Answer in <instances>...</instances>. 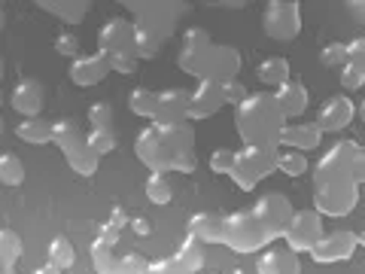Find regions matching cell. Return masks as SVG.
<instances>
[{
    "instance_id": "1",
    "label": "cell",
    "mask_w": 365,
    "mask_h": 274,
    "mask_svg": "<svg viewBox=\"0 0 365 274\" xmlns=\"http://www.w3.org/2000/svg\"><path fill=\"white\" fill-rule=\"evenodd\" d=\"M134 156L153 171V174H195V131L182 122H150L134 137Z\"/></svg>"
},
{
    "instance_id": "2",
    "label": "cell",
    "mask_w": 365,
    "mask_h": 274,
    "mask_svg": "<svg viewBox=\"0 0 365 274\" xmlns=\"http://www.w3.org/2000/svg\"><path fill=\"white\" fill-rule=\"evenodd\" d=\"M235 128L244 146H271L280 150V134L287 128V119L277 107V101L268 91L247 95L235 110Z\"/></svg>"
},
{
    "instance_id": "3",
    "label": "cell",
    "mask_w": 365,
    "mask_h": 274,
    "mask_svg": "<svg viewBox=\"0 0 365 274\" xmlns=\"http://www.w3.org/2000/svg\"><path fill=\"white\" fill-rule=\"evenodd\" d=\"M128 13H134L137 19L134 25V40H137V61L140 59H155L162 52L165 40L177 31V19L186 13V4H155V0H146V4H125Z\"/></svg>"
},
{
    "instance_id": "4",
    "label": "cell",
    "mask_w": 365,
    "mask_h": 274,
    "mask_svg": "<svg viewBox=\"0 0 365 274\" xmlns=\"http://www.w3.org/2000/svg\"><path fill=\"white\" fill-rule=\"evenodd\" d=\"M98 52L107 55L110 71L128 76L137 71V40L128 19H107L98 31Z\"/></svg>"
},
{
    "instance_id": "5",
    "label": "cell",
    "mask_w": 365,
    "mask_h": 274,
    "mask_svg": "<svg viewBox=\"0 0 365 274\" xmlns=\"http://www.w3.org/2000/svg\"><path fill=\"white\" fill-rule=\"evenodd\" d=\"M61 150L64 162L71 165L73 174L79 177H95L98 174V165H101V156L91 153V146L86 141L83 128L73 122V119H55L52 122V141Z\"/></svg>"
},
{
    "instance_id": "6",
    "label": "cell",
    "mask_w": 365,
    "mask_h": 274,
    "mask_svg": "<svg viewBox=\"0 0 365 274\" xmlns=\"http://www.w3.org/2000/svg\"><path fill=\"white\" fill-rule=\"evenodd\" d=\"M222 244L228 250H235V253H256V250L271 244V238L253 216V210L244 208V210L222 213Z\"/></svg>"
},
{
    "instance_id": "7",
    "label": "cell",
    "mask_w": 365,
    "mask_h": 274,
    "mask_svg": "<svg viewBox=\"0 0 365 274\" xmlns=\"http://www.w3.org/2000/svg\"><path fill=\"white\" fill-rule=\"evenodd\" d=\"M277 158L280 150H271V146H244V150H235V168L228 177L244 192H253L259 180L277 171Z\"/></svg>"
},
{
    "instance_id": "8",
    "label": "cell",
    "mask_w": 365,
    "mask_h": 274,
    "mask_svg": "<svg viewBox=\"0 0 365 274\" xmlns=\"http://www.w3.org/2000/svg\"><path fill=\"white\" fill-rule=\"evenodd\" d=\"M262 31L277 43H292L302 34V4L299 0H271L262 13Z\"/></svg>"
},
{
    "instance_id": "9",
    "label": "cell",
    "mask_w": 365,
    "mask_h": 274,
    "mask_svg": "<svg viewBox=\"0 0 365 274\" xmlns=\"http://www.w3.org/2000/svg\"><path fill=\"white\" fill-rule=\"evenodd\" d=\"M359 204V186L356 180H341V183H323L314 186V210L319 216H350L353 208Z\"/></svg>"
},
{
    "instance_id": "10",
    "label": "cell",
    "mask_w": 365,
    "mask_h": 274,
    "mask_svg": "<svg viewBox=\"0 0 365 274\" xmlns=\"http://www.w3.org/2000/svg\"><path fill=\"white\" fill-rule=\"evenodd\" d=\"M356 141H338L332 143V150H326L323 158L314 168V186L323 183H341L353 180V156H356Z\"/></svg>"
},
{
    "instance_id": "11",
    "label": "cell",
    "mask_w": 365,
    "mask_h": 274,
    "mask_svg": "<svg viewBox=\"0 0 365 274\" xmlns=\"http://www.w3.org/2000/svg\"><path fill=\"white\" fill-rule=\"evenodd\" d=\"M210 52H213V40L204 28H189L182 34V46L177 52V67L189 76H198L204 79V71H207V61H210Z\"/></svg>"
},
{
    "instance_id": "12",
    "label": "cell",
    "mask_w": 365,
    "mask_h": 274,
    "mask_svg": "<svg viewBox=\"0 0 365 274\" xmlns=\"http://www.w3.org/2000/svg\"><path fill=\"white\" fill-rule=\"evenodd\" d=\"M323 238V216H319L314 208L311 210H295L292 220L283 232V241H287L289 253H311L317 247V241Z\"/></svg>"
},
{
    "instance_id": "13",
    "label": "cell",
    "mask_w": 365,
    "mask_h": 274,
    "mask_svg": "<svg viewBox=\"0 0 365 274\" xmlns=\"http://www.w3.org/2000/svg\"><path fill=\"white\" fill-rule=\"evenodd\" d=\"M250 210H253V216L262 223V228L268 232L271 241H277V238H283V232H287V225L292 220V204L280 196V192H268V196H259L253 204H250Z\"/></svg>"
},
{
    "instance_id": "14",
    "label": "cell",
    "mask_w": 365,
    "mask_h": 274,
    "mask_svg": "<svg viewBox=\"0 0 365 274\" xmlns=\"http://www.w3.org/2000/svg\"><path fill=\"white\" fill-rule=\"evenodd\" d=\"M359 247V238L356 232H347V228H341V232H329L317 241V247L311 250V259L317 265H335V262H347L353 253H356Z\"/></svg>"
},
{
    "instance_id": "15",
    "label": "cell",
    "mask_w": 365,
    "mask_h": 274,
    "mask_svg": "<svg viewBox=\"0 0 365 274\" xmlns=\"http://www.w3.org/2000/svg\"><path fill=\"white\" fill-rule=\"evenodd\" d=\"M225 107V98H222V86L210 83V79H198L195 91H189V110H186V122H201V119H210L213 113H220Z\"/></svg>"
},
{
    "instance_id": "16",
    "label": "cell",
    "mask_w": 365,
    "mask_h": 274,
    "mask_svg": "<svg viewBox=\"0 0 365 274\" xmlns=\"http://www.w3.org/2000/svg\"><path fill=\"white\" fill-rule=\"evenodd\" d=\"M110 61L107 55H76V59L71 61V67H67V76H71V83L79 86V88H91L98 83H104V79L110 76Z\"/></svg>"
},
{
    "instance_id": "17",
    "label": "cell",
    "mask_w": 365,
    "mask_h": 274,
    "mask_svg": "<svg viewBox=\"0 0 365 274\" xmlns=\"http://www.w3.org/2000/svg\"><path fill=\"white\" fill-rule=\"evenodd\" d=\"M237 71H241V52H237L232 43H213V52H210L207 71H204V79L222 86V83L237 79Z\"/></svg>"
},
{
    "instance_id": "18",
    "label": "cell",
    "mask_w": 365,
    "mask_h": 274,
    "mask_svg": "<svg viewBox=\"0 0 365 274\" xmlns=\"http://www.w3.org/2000/svg\"><path fill=\"white\" fill-rule=\"evenodd\" d=\"M9 104H13V110L19 113L21 119H37L43 113V104H46L43 83H40V79H34V76L19 79L16 88H13V95H9Z\"/></svg>"
},
{
    "instance_id": "19",
    "label": "cell",
    "mask_w": 365,
    "mask_h": 274,
    "mask_svg": "<svg viewBox=\"0 0 365 274\" xmlns=\"http://www.w3.org/2000/svg\"><path fill=\"white\" fill-rule=\"evenodd\" d=\"M356 116V107H353V101L347 95H335L329 98L323 107L317 113V128L323 134H341L353 122Z\"/></svg>"
},
{
    "instance_id": "20",
    "label": "cell",
    "mask_w": 365,
    "mask_h": 274,
    "mask_svg": "<svg viewBox=\"0 0 365 274\" xmlns=\"http://www.w3.org/2000/svg\"><path fill=\"white\" fill-rule=\"evenodd\" d=\"M189 238H195L198 244H222V213L216 210H198L189 216Z\"/></svg>"
},
{
    "instance_id": "21",
    "label": "cell",
    "mask_w": 365,
    "mask_h": 274,
    "mask_svg": "<svg viewBox=\"0 0 365 274\" xmlns=\"http://www.w3.org/2000/svg\"><path fill=\"white\" fill-rule=\"evenodd\" d=\"M189 110V91L186 88H165L155 98V119L153 122H182Z\"/></svg>"
},
{
    "instance_id": "22",
    "label": "cell",
    "mask_w": 365,
    "mask_h": 274,
    "mask_svg": "<svg viewBox=\"0 0 365 274\" xmlns=\"http://www.w3.org/2000/svg\"><path fill=\"white\" fill-rule=\"evenodd\" d=\"M319 143H323V131L317 128V122H292L280 134V146H289L295 153L317 150Z\"/></svg>"
},
{
    "instance_id": "23",
    "label": "cell",
    "mask_w": 365,
    "mask_h": 274,
    "mask_svg": "<svg viewBox=\"0 0 365 274\" xmlns=\"http://www.w3.org/2000/svg\"><path fill=\"white\" fill-rule=\"evenodd\" d=\"M271 95H274V101H277L283 119H299L302 113L307 110V88L299 83V79H289V83H283L280 88H274Z\"/></svg>"
},
{
    "instance_id": "24",
    "label": "cell",
    "mask_w": 365,
    "mask_h": 274,
    "mask_svg": "<svg viewBox=\"0 0 365 274\" xmlns=\"http://www.w3.org/2000/svg\"><path fill=\"white\" fill-rule=\"evenodd\" d=\"M37 9L55 16L64 25H83L86 16L91 13V4L88 0H40Z\"/></svg>"
},
{
    "instance_id": "25",
    "label": "cell",
    "mask_w": 365,
    "mask_h": 274,
    "mask_svg": "<svg viewBox=\"0 0 365 274\" xmlns=\"http://www.w3.org/2000/svg\"><path fill=\"white\" fill-rule=\"evenodd\" d=\"M256 271L259 274H302L295 253H289V250H277V247H268L265 253L259 256Z\"/></svg>"
},
{
    "instance_id": "26",
    "label": "cell",
    "mask_w": 365,
    "mask_h": 274,
    "mask_svg": "<svg viewBox=\"0 0 365 274\" xmlns=\"http://www.w3.org/2000/svg\"><path fill=\"white\" fill-rule=\"evenodd\" d=\"M46 265L49 268H55V271H71L73 265H76V250H73V244L67 241L64 235H55L52 241H49V247H46Z\"/></svg>"
},
{
    "instance_id": "27",
    "label": "cell",
    "mask_w": 365,
    "mask_h": 274,
    "mask_svg": "<svg viewBox=\"0 0 365 274\" xmlns=\"http://www.w3.org/2000/svg\"><path fill=\"white\" fill-rule=\"evenodd\" d=\"M256 79L262 86H268V88H280L283 83H289V61L287 59H280V55H271V59L265 61H259L256 67Z\"/></svg>"
},
{
    "instance_id": "28",
    "label": "cell",
    "mask_w": 365,
    "mask_h": 274,
    "mask_svg": "<svg viewBox=\"0 0 365 274\" xmlns=\"http://www.w3.org/2000/svg\"><path fill=\"white\" fill-rule=\"evenodd\" d=\"M174 259L180 262V268L186 271V274H198L204 268V262H207V256H204V247L195 241V238H182V244L177 247V253Z\"/></svg>"
},
{
    "instance_id": "29",
    "label": "cell",
    "mask_w": 365,
    "mask_h": 274,
    "mask_svg": "<svg viewBox=\"0 0 365 274\" xmlns=\"http://www.w3.org/2000/svg\"><path fill=\"white\" fill-rule=\"evenodd\" d=\"M16 134H19V141H25L31 146H46L52 141V122H46V119H21L16 125Z\"/></svg>"
},
{
    "instance_id": "30",
    "label": "cell",
    "mask_w": 365,
    "mask_h": 274,
    "mask_svg": "<svg viewBox=\"0 0 365 274\" xmlns=\"http://www.w3.org/2000/svg\"><path fill=\"white\" fill-rule=\"evenodd\" d=\"M21 238L13 228H0V268H16L21 259Z\"/></svg>"
},
{
    "instance_id": "31",
    "label": "cell",
    "mask_w": 365,
    "mask_h": 274,
    "mask_svg": "<svg viewBox=\"0 0 365 274\" xmlns=\"http://www.w3.org/2000/svg\"><path fill=\"white\" fill-rule=\"evenodd\" d=\"M0 183L9 189L25 183V162L16 153H0Z\"/></svg>"
},
{
    "instance_id": "32",
    "label": "cell",
    "mask_w": 365,
    "mask_h": 274,
    "mask_svg": "<svg viewBox=\"0 0 365 274\" xmlns=\"http://www.w3.org/2000/svg\"><path fill=\"white\" fill-rule=\"evenodd\" d=\"M155 98H158V91L146 88V86L134 88L128 95V110L140 119H155Z\"/></svg>"
},
{
    "instance_id": "33",
    "label": "cell",
    "mask_w": 365,
    "mask_h": 274,
    "mask_svg": "<svg viewBox=\"0 0 365 274\" xmlns=\"http://www.w3.org/2000/svg\"><path fill=\"white\" fill-rule=\"evenodd\" d=\"M143 192H146V198H150L153 204H158V208H165V204H170V198H174V189H170V180L165 174H150L146 177Z\"/></svg>"
},
{
    "instance_id": "34",
    "label": "cell",
    "mask_w": 365,
    "mask_h": 274,
    "mask_svg": "<svg viewBox=\"0 0 365 274\" xmlns=\"http://www.w3.org/2000/svg\"><path fill=\"white\" fill-rule=\"evenodd\" d=\"M86 141H88V146H91V153L95 156H110L113 150H116V131L113 128H101V131H88L86 134Z\"/></svg>"
},
{
    "instance_id": "35",
    "label": "cell",
    "mask_w": 365,
    "mask_h": 274,
    "mask_svg": "<svg viewBox=\"0 0 365 274\" xmlns=\"http://www.w3.org/2000/svg\"><path fill=\"white\" fill-rule=\"evenodd\" d=\"M319 64L329 67V71H341L347 64V46L344 43H326L323 52H319Z\"/></svg>"
},
{
    "instance_id": "36",
    "label": "cell",
    "mask_w": 365,
    "mask_h": 274,
    "mask_svg": "<svg viewBox=\"0 0 365 274\" xmlns=\"http://www.w3.org/2000/svg\"><path fill=\"white\" fill-rule=\"evenodd\" d=\"M277 171H280V174H287V177H302L304 171H307V158H304V153H295V150L280 153V158H277Z\"/></svg>"
},
{
    "instance_id": "37",
    "label": "cell",
    "mask_w": 365,
    "mask_h": 274,
    "mask_svg": "<svg viewBox=\"0 0 365 274\" xmlns=\"http://www.w3.org/2000/svg\"><path fill=\"white\" fill-rule=\"evenodd\" d=\"M88 125H91V131L113 128V107L107 101H95V104L88 107Z\"/></svg>"
},
{
    "instance_id": "38",
    "label": "cell",
    "mask_w": 365,
    "mask_h": 274,
    "mask_svg": "<svg viewBox=\"0 0 365 274\" xmlns=\"http://www.w3.org/2000/svg\"><path fill=\"white\" fill-rule=\"evenodd\" d=\"M207 165H210L213 174L228 177V174H232V168H235V150H213Z\"/></svg>"
},
{
    "instance_id": "39",
    "label": "cell",
    "mask_w": 365,
    "mask_h": 274,
    "mask_svg": "<svg viewBox=\"0 0 365 274\" xmlns=\"http://www.w3.org/2000/svg\"><path fill=\"white\" fill-rule=\"evenodd\" d=\"M150 262H146L140 253H125L119 256V274H146Z\"/></svg>"
},
{
    "instance_id": "40",
    "label": "cell",
    "mask_w": 365,
    "mask_h": 274,
    "mask_svg": "<svg viewBox=\"0 0 365 274\" xmlns=\"http://www.w3.org/2000/svg\"><path fill=\"white\" fill-rule=\"evenodd\" d=\"M55 52L64 55V59H76V52H79V37L71 31H64L55 37Z\"/></svg>"
},
{
    "instance_id": "41",
    "label": "cell",
    "mask_w": 365,
    "mask_h": 274,
    "mask_svg": "<svg viewBox=\"0 0 365 274\" xmlns=\"http://www.w3.org/2000/svg\"><path fill=\"white\" fill-rule=\"evenodd\" d=\"M344 46H347V64L365 73V37H356V40H350Z\"/></svg>"
},
{
    "instance_id": "42",
    "label": "cell",
    "mask_w": 365,
    "mask_h": 274,
    "mask_svg": "<svg viewBox=\"0 0 365 274\" xmlns=\"http://www.w3.org/2000/svg\"><path fill=\"white\" fill-rule=\"evenodd\" d=\"M338 79H341V86H344L347 91H356V88L365 86V73L356 71V67H350V64L341 67V71H338Z\"/></svg>"
},
{
    "instance_id": "43",
    "label": "cell",
    "mask_w": 365,
    "mask_h": 274,
    "mask_svg": "<svg viewBox=\"0 0 365 274\" xmlns=\"http://www.w3.org/2000/svg\"><path fill=\"white\" fill-rule=\"evenodd\" d=\"M119 238H122V232H119L116 225H110V223H101V225H98V235H95V244H101V247H110V250H116Z\"/></svg>"
},
{
    "instance_id": "44",
    "label": "cell",
    "mask_w": 365,
    "mask_h": 274,
    "mask_svg": "<svg viewBox=\"0 0 365 274\" xmlns=\"http://www.w3.org/2000/svg\"><path fill=\"white\" fill-rule=\"evenodd\" d=\"M146 274H186L180 268V262L174 256H165V259H155L150 262V268H146Z\"/></svg>"
},
{
    "instance_id": "45",
    "label": "cell",
    "mask_w": 365,
    "mask_h": 274,
    "mask_svg": "<svg viewBox=\"0 0 365 274\" xmlns=\"http://www.w3.org/2000/svg\"><path fill=\"white\" fill-rule=\"evenodd\" d=\"M250 95V91L244 88V83H237V79H232V83H222V98H225V104H241V101Z\"/></svg>"
},
{
    "instance_id": "46",
    "label": "cell",
    "mask_w": 365,
    "mask_h": 274,
    "mask_svg": "<svg viewBox=\"0 0 365 274\" xmlns=\"http://www.w3.org/2000/svg\"><path fill=\"white\" fill-rule=\"evenodd\" d=\"M353 180H356V186L365 183V146L362 143L356 146V156H353Z\"/></svg>"
},
{
    "instance_id": "47",
    "label": "cell",
    "mask_w": 365,
    "mask_h": 274,
    "mask_svg": "<svg viewBox=\"0 0 365 274\" xmlns=\"http://www.w3.org/2000/svg\"><path fill=\"white\" fill-rule=\"evenodd\" d=\"M128 225H131V232H134L137 238H150V235H153V225H150V220H146V216H134Z\"/></svg>"
},
{
    "instance_id": "48",
    "label": "cell",
    "mask_w": 365,
    "mask_h": 274,
    "mask_svg": "<svg viewBox=\"0 0 365 274\" xmlns=\"http://www.w3.org/2000/svg\"><path fill=\"white\" fill-rule=\"evenodd\" d=\"M107 223H110V225H116V228H119V232H122V228H125V225H128L131 220H128V213H125V208H119V204H116V208H113V210H110V220H107Z\"/></svg>"
},
{
    "instance_id": "49",
    "label": "cell",
    "mask_w": 365,
    "mask_h": 274,
    "mask_svg": "<svg viewBox=\"0 0 365 274\" xmlns=\"http://www.w3.org/2000/svg\"><path fill=\"white\" fill-rule=\"evenodd\" d=\"M347 13L356 16L359 21H365V0H350V4H347Z\"/></svg>"
},
{
    "instance_id": "50",
    "label": "cell",
    "mask_w": 365,
    "mask_h": 274,
    "mask_svg": "<svg viewBox=\"0 0 365 274\" xmlns=\"http://www.w3.org/2000/svg\"><path fill=\"white\" fill-rule=\"evenodd\" d=\"M4 28H6V9L0 4V34H4Z\"/></svg>"
},
{
    "instance_id": "51",
    "label": "cell",
    "mask_w": 365,
    "mask_h": 274,
    "mask_svg": "<svg viewBox=\"0 0 365 274\" xmlns=\"http://www.w3.org/2000/svg\"><path fill=\"white\" fill-rule=\"evenodd\" d=\"M34 274H58V271H55V268H49V265H40V268L34 271Z\"/></svg>"
},
{
    "instance_id": "52",
    "label": "cell",
    "mask_w": 365,
    "mask_h": 274,
    "mask_svg": "<svg viewBox=\"0 0 365 274\" xmlns=\"http://www.w3.org/2000/svg\"><path fill=\"white\" fill-rule=\"evenodd\" d=\"M359 116H362V122H365V101H362V104H359Z\"/></svg>"
},
{
    "instance_id": "53",
    "label": "cell",
    "mask_w": 365,
    "mask_h": 274,
    "mask_svg": "<svg viewBox=\"0 0 365 274\" xmlns=\"http://www.w3.org/2000/svg\"><path fill=\"white\" fill-rule=\"evenodd\" d=\"M356 238H359V244H362V247H365V228H362V232H359V235H356Z\"/></svg>"
},
{
    "instance_id": "54",
    "label": "cell",
    "mask_w": 365,
    "mask_h": 274,
    "mask_svg": "<svg viewBox=\"0 0 365 274\" xmlns=\"http://www.w3.org/2000/svg\"><path fill=\"white\" fill-rule=\"evenodd\" d=\"M0 83H4V59H0Z\"/></svg>"
},
{
    "instance_id": "55",
    "label": "cell",
    "mask_w": 365,
    "mask_h": 274,
    "mask_svg": "<svg viewBox=\"0 0 365 274\" xmlns=\"http://www.w3.org/2000/svg\"><path fill=\"white\" fill-rule=\"evenodd\" d=\"M232 274H247V271H244V268H235V271H232Z\"/></svg>"
},
{
    "instance_id": "56",
    "label": "cell",
    "mask_w": 365,
    "mask_h": 274,
    "mask_svg": "<svg viewBox=\"0 0 365 274\" xmlns=\"http://www.w3.org/2000/svg\"><path fill=\"white\" fill-rule=\"evenodd\" d=\"M0 134H4V116H0Z\"/></svg>"
},
{
    "instance_id": "57",
    "label": "cell",
    "mask_w": 365,
    "mask_h": 274,
    "mask_svg": "<svg viewBox=\"0 0 365 274\" xmlns=\"http://www.w3.org/2000/svg\"><path fill=\"white\" fill-rule=\"evenodd\" d=\"M210 274H220V271H210Z\"/></svg>"
}]
</instances>
